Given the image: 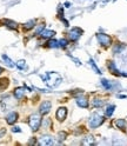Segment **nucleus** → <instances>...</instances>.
<instances>
[{
    "label": "nucleus",
    "instance_id": "14",
    "mask_svg": "<svg viewBox=\"0 0 127 146\" xmlns=\"http://www.w3.org/2000/svg\"><path fill=\"white\" fill-rule=\"evenodd\" d=\"M108 68H110V71L113 73V74H115V76H121V73H119V71L116 70L115 64H114L113 61H108Z\"/></svg>",
    "mask_w": 127,
    "mask_h": 146
},
{
    "label": "nucleus",
    "instance_id": "16",
    "mask_svg": "<svg viewBox=\"0 0 127 146\" xmlns=\"http://www.w3.org/2000/svg\"><path fill=\"white\" fill-rule=\"evenodd\" d=\"M124 48H125V46H124L122 44H116L115 46L113 47V53L119 54V53H121V52L124 51Z\"/></svg>",
    "mask_w": 127,
    "mask_h": 146
},
{
    "label": "nucleus",
    "instance_id": "20",
    "mask_svg": "<svg viewBox=\"0 0 127 146\" xmlns=\"http://www.w3.org/2000/svg\"><path fill=\"white\" fill-rule=\"evenodd\" d=\"M114 110H115V105H110L107 108H106V115L107 117H112V114H113V112H114Z\"/></svg>",
    "mask_w": 127,
    "mask_h": 146
},
{
    "label": "nucleus",
    "instance_id": "6",
    "mask_svg": "<svg viewBox=\"0 0 127 146\" xmlns=\"http://www.w3.org/2000/svg\"><path fill=\"white\" fill-rule=\"evenodd\" d=\"M51 107H52V104H51V102H48V100H46V102L41 103V105H40V107H39V112H40V114L45 115V114L50 113Z\"/></svg>",
    "mask_w": 127,
    "mask_h": 146
},
{
    "label": "nucleus",
    "instance_id": "5",
    "mask_svg": "<svg viewBox=\"0 0 127 146\" xmlns=\"http://www.w3.org/2000/svg\"><path fill=\"white\" fill-rule=\"evenodd\" d=\"M84 32H83V30L81 29H79V27H74V29H72L69 32H68V38L72 40V41H77L80 36H81V34H83Z\"/></svg>",
    "mask_w": 127,
    "mask_h": 146
},
{
    "label": "nucleus",
    "instance_id": "21",
    "mask_svg": "<svg viewBox=\"0 0 127 146\" xmlns=\"http://www.w3.org/2000/svg\"><path fill=\"white\" fill-rule=\"evenodd\" d=\"M17 67L19 70H26L27 65H26V61L25 60H18L17 61Z\"/></svg>",
    "mask_w": 127,
    "mask_h": 146
},
{
    "label": "nucleus",
    "instance_id": "1",
    "mask_svg": "<svg viewBox=\"0 0 127 146\" xmlns=\"http://www.w3.org/2000/svg\"><path fill=\"white\" fill-rule=\"evenodd\" d=\"M42 79L45 80L46 85L50 86V87H57L61 84V81H62L61 77L56 72H47L45 76H42Z\"/></svg>",
    "mask_w": 127,
    "mask_h": 146
},
{
    "label": "nucleus",
    "instance_id": "7",
    "mask_svg": "<svg viewBox=\"0 0 127 146\" xmlns=\"http://www.w3.org/2000/svg\"><path fill=\"white\" fill-rule=\"evenodd\" d=\"M54 144H56V143H54L53 138H52V137H50V135L41 137V139L39 141V145H41V146H50V145H54Z\"/></svg>",
    "mask_w": 127,
    "mask_h": 146
},
{
    "label": "nucleus",
    "instance_id": "23",
    "mask_svg": "<svg viewBox=\"0 0 127 146\" xmlns=\"http://www.w3.org/2000/svg\"><path fill=\"white\" fill-rule=\"evenodd\" d=\"M7 86H8V79L7 78L0 79V88H6Z\"/></svg>",
    "mask_w": 127,
    "mask_h": 146
},
{
    "label": "nucleus",
    "instance_id": "22",
    "mask_svg": "<svg viewBox=\"0 0 127 146\" xmlns=\"http://www.w3.org/2000/svg\"><path fill=\"white\" fill-rule=\"evenodd\" d=\"M3 59L5 60V62L7 64V66H8V67H14V64H13V61H12L10 58H8V57L6 56V54H3Z\"/></svg>",
    "mask_w": 127,
    "mask_h": 146
},
{
    "label": "nucleus",
    "instance_id": "15",
    "mask_svg": "<svg viewBox=\"0 0 127 146\" xmlns=\"http://www.w3.org/2000/svg\"><path fill=\"white\" fill-rule=\"evenodd\" d=\"M34 26H35V20L32 19V20H30V21H27V23L24 24V30L25 31H30V30L33 29Z\"/></svg>",
    "mask_w": 127,
    "mask_h": 146
},
{
    "label": "nucleus",
    "instance_id": "19",
    "mask_svg": "<svg viewBox=\"0 0 127 146\" xmlns=\"http://www.w3.org/2000/svg\"><path fill=\"white\" fill-rule=\"evenodd\" d=\"M92 105H93L94 107H101V106L104 105V100L99 99V98H94V99L92 100Z\"/></svg>",
    "mask_w": 127,
    "mask_h": 146
},
{
    "label": "nucleus",
    "instance_id": "2",
    "mask_svg": "<svg viewBox=\"0 0 127 146\" xmlns=\"http://www.w3.org/2000/svg\"><path fill=\"white\" fill-rule=\"evenodd\" d=\"M104 121H105V119H104L103 115L98 114V113H93L89 118L88 124H89V126L92 127V129H97V127H99Z\"/></svg>",
    "mask_w": 127,
    "mask_h": 146
},
{
    "label": "nucleus",
    "instance_id": "3",
    "mask_svg": "<svg viewBox=\"0 0 127 146\" xmlns=\"http://www.w3.org/2000/svg\"><path fill=\"white\" fill-rule=\"evenodd\" d=\"M28 125L33 131H38L41 125V118L39 114H32L28 119Z\"/></svg>",
    "mask_w": 127,
    "mask_h": 146
},
{
    "label": "nucleus",
    "instance_id": "9",
    "mask_svg": "<svg viewBox=\"0 0 127 146\" xmlns=\"http://www.w3.org/2000/svg\"><path fill=\"white\" fill-rule=\"evenodd\" d=\"M75 102H77L78 106H80V107H83V108H87L88 107V100L84 96H78Z\"/></svg>",
    "mask_w": 127,
    "mask_h": 146
},
{
    "label": "nucleus",
    "instance_id": "25",
    "mask_svg": "<svg viewBox=\"0 0 127 146\" xmlns=\"http://www.w3.org/2000/svg\"><path fill=\"white\" fill-rule=\"evenodd\" d=\"M89 65L92 66V68L95 71V73H98V74H100V73H101V72H100V70H99V68H98V66L95 65V62H94V60H93V59H89Z\"/></svg>",
    "mask_w": 127,
    "mask_h": 146
},
{
    "label": "nucleus",
    "instance_id": "10",
    "mask_svg": "<svg viewBox=\"0 0 127 146\" xmlns=\"http://www.w3.org/2000/svg\"><path fill=\"white\" fill-rule=\"evenodd\" d=\"M17 120H18V113L17 112H11L6 117V121H7L8 125H13Z\"/></svg>",
    "mask_w": 127,
    "mask_h": 146
},
{
    "label": "nucleus",
    "instance_id": "28",
    "mask_svg": "<svg viewBox=\"0 0 127 146\" xmlns=\"http://www.w3.org/2000/svg\"><path fill=\"white\" fill-rule=\"evenodd\" d=\"M66 137H67V133H66V132H59V140H60V141L65 140Z\"/></svg>",
    "mask_w": 127,
    "mask_h": 146
},
{
    "label": "nucleus",
    "instance_id": "32",
    "mask_svg": "<svg viewBox=\"0 0 127 146\" xmlns=\"http://www.w3.org/2000/svg\"><path fill=\"white\" fill-rule=\"evenodd\" d=\"M1 73H3V68H1V67H0V74H1Z\"/></svg>",
    "mask_w": 127,
    "mask_h": 146
},
{
    "label": "nucleus",
    "instance_id": "8",
    "mask_svg": "<svg viewBox=\"0 0 127 146\" xmlns=\"http://www.w3.org/2000/svg\"><path fill=\"white\" fill-rule=\"evenodd\" d=\"M66 117H67V108L66 107L58 108V111H57V119L62 121V120L66 119Z\"/></svg>",
    "mask_w": 127,
    "mask_h": 146
},
{
    "label": "nucleus",
    "instance_id": "18",
    "mask_svg": "<svg viewBox=\"0 0 127 146\" xmlns=\"http://www.w3.org/2000/svg\"><path fill=\"white\" fill-rule=\"evenodd\" d=\"M47 46L51 47V48H58V47H60V46H59V40L51 39V40L48 41V44H47Z\"/></svg>",
    "mask_w": 127,
    "mask_h": 146
},
{
    "label": "nucleus",
    "instance_id": "27",
    "mask_svg": "<svg viewBox=\"0 0 127 146\" xmlns=\"http://www.w3.org/2000/svg\"><path fill=\"white\" fill-rule=\"evenodd\" d=\"M67 45H68V40H66V39H60L59 40V46L60 47H67Z\"/></svg>",
    "mask_w": 127,
    "mask_h": 146
},
{
    "label": "nucleus",
    "instance_id": "13",
    "mask_svg": "<svg viewBox=\"0 0 127 146\" xmlns=\"http://www.w3.org/2000/svg\"><path fill=\"white\" fill-rule=\"evenodd\" d=\"M3 23L5 24V26L7 27V29H10V30H17L18 29V24L15 21H12V20H3Z\"/></svg>",
    "mask_w": 127,
    "mask_h": 146
},
{
    "label": "nucleus",
    "instance_id": "17",
    "mask_svg": "<svg viewBox=\"0 0 127 146\" xmlns=\"http://www.w3.org/2000/svg\"><path fill=\"white\" fill-rule=\"evenodd\" d=\"M115 126L118 127V129H120V130H125V127H126V121L124 119H118L115 121Z\"/></svg>",
    "mask_w": 127,
    "mask_h": 146
},
{
    "label": "nucleus",
    "instance_id": "29",
    "mask_svg": "<svg viewBox=\"0 0 127 146\" xmlns=\"http://www.w3.org/2000/svg\"><path fill=\"white\" fill-rule=\"evenodd\" d=\"M42 30H45V25H40L37 27V30H35V34H40L42 32Z\"/></svg>",
    "mask_w": 127,
    "mask_h": 146
},
{
    "label": "nucleus",
    "instance_id": "4",
    "mask_svg": "<svg viewBox=\"0 0 127 146\" xmlns=\"http://www.w3.org/2000/svg\"><path fill=\"white\" fill-rule=\"evenodd\" d=\"M97 39H98L99 44H100L101 46H104V47L111 46V44H112V38L110 35L105 34V33H98L97 34Z\"/></svg>",
    "mask_w": 127,
    "mask_h": 146
},
{
    "label": "nucleus",
    "instance_id": "26",
    "mask_svg": "<svg viewBox=\"0 0 127 146\" xmlns=\"http://www.w3.org/2000/svg\"><path fill=\"white\" fill-rule=\"evenodd\" d=\"M94 144V138L93 137H87V138L83 141V145H93Z\"/></svg>",
    "mask_w": 127,
    "mask_h": 146
},
{
    "label": "nucleus",
    "instance_id": "31",
    "mask_svg": "<svg viewBox=\"0 0 127 146\" xmlns=\"http://www.w3.org/2000/svg\"><path fill=\"white\" fill-rule=\"evenodd\" d=\"M5 134H6V130L5 129H0V138H3Z\"/></svg>",
    "mask_w": 127,
    "mask_h": 146
},
{
    "label": "nucleus",
    "instance_id": "12",
    "mask_svg": "<svg viewBox=\"0 0 127 146\" xmlns=\"http://www.w3.org/2000/svg\"><path fill=\"white\" fill-rule=\"evenodd\" d=\"M25 96V88L24 87H17L14 90V97L17 99H22Z\"/></svg>",
    "mask_w": 127,
    "mask_h": 146
},
{
    "label": "nucleus",
    "instance_id": "11",
    "mask_svg": "<svg viewBox=\"0 0 127 146\" xmlns=\"http://www.w3.org/2000/svg\"><path fill=\"white\" fill-rule=\"evenodd\" d=\"M54 34H56V32H53L51 30H42V32L39 35L41 36V38H44V39H50V38H52Z\"/></svg>",
    "mask_w": 127,
    "mask_h": 146
},
{
    "label": "nucleus",
    "instance_id": "24",
    "mask_svg": "<svg viewBox=\"0 0 127 146\" xmlns=\"http://www.w3.org/2000/svg\"><path fill=\"white\" fill-rule=\"evenodd\" d=\"M101 85H103L106 90H111V88H112V84H111L108 80H106V79H103V80H101Z\"/></svg>",
    "mask_w": 127,
    "mask_h": 146
},
{
    "label": "nucleus",
    "instance_id": "30",
    "mask_svg": "<svg viewBox=\"0 0 127 146\" xmlns=\"http://www.w3.org/2000/svg\"><path fill=\"white\" fill-rule=\"evenodd\" d=\"M12 132H18V133H19V132H21V130H20V127H18V126H14L13 129H12Z\"/></svg>",
    "mask_w": 127,
    "mask_h": 146
}]
</instances>
